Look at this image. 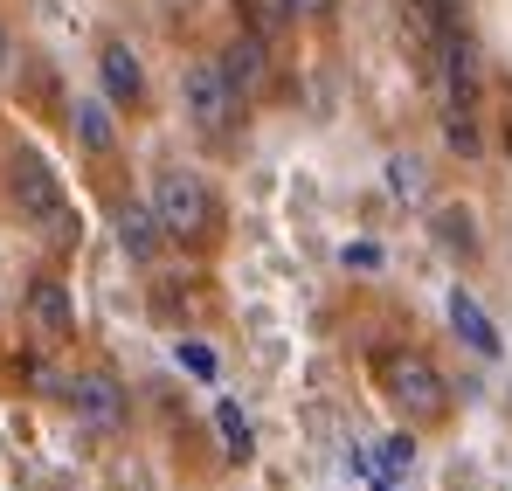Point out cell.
Here are the masks:
<instances>
[{
    "instance_id": "7",
    "label": "cell",
    "mask_w": 512,
    "mask_h": 491,
    "mask_svg": "<svg viewBox=\"0 0 512 491\" xmlns=\"http://www.w3.org/2000/svg\"><path fill=\"white\" fill-rule=\"evenodd\" d=\"M97 77H104V97L111 104H139L146 97V70H139L132 42H104L97 49Z\"/></svg>"
},
{
    "instance_id": "11",
    "label": "cell",
    "mask_w": 512,
    "mask_h": 491,
    "mask_svg": "<svg viewBox=\"0 0 512 491\" xmlns=\"http://www.w3.org/2000/svg\"><path fill=\"white\" fill-rule=\"evenodd\" d=\"M443 139L471 160L478 146H485V132H478V90H450V111H443Z\"/></svg>"
},
{
    "instance_id": "14",
    "label": "cell",
    "mask_w": 512,
    "mask_h": 491,
    "mask_svg": "<svg viewBox=\"0 0 512 491\" xmlns=\"http://www.w3.org/2000/svg\"><path fill=\"white\" fill-rule=\"evenodd\" d=\"M429 229H436V249H450V256H478L471 208H436V215H429Z\"/></svg>"
},
{
    "instance_id": "13",
    "label": "cell",
    "mask_w": 512,
    "mask_h": 491,
    "mask_svg": "<svg viewBox=\"0 0 512 491\" xmlns=\"http://www.w3.org/2000/svg\"><path fill=\"white\" fill-rule=\"evenodd\" d=\"M70 118H77V139H84V153H111V146H118V125H111V104H104V97H84Z\"/></svg>"
},
{
    "instance_id": "6",
    "label": "cell",
    "mask_w": 512,
    "mask_h": 491,
    "mask_svg": "<svg viewBox=\"0 0 512 491\" xmlns=\"http://www.w3.org/2000/svg\"><path fill=\"white\" fill-rule=\"evenodd\" d=\"M70 409L84 415L90 429H118L125 422V388L111 374H84V381H70Z\"/></svg>"
},
{
    "instance_id": "1",
    "label": "cell",
    "mask_w": 512,
    "mask_h": 491,
    "mask_svg": "<svg viewBox=\"0 0 512 491\" xmlns=\"http://www.w3.org/2000/svg\"><path fill=\"white\" fill-rule=\"evenodd\" d=\"M7 194H14V208H21L35 229H49L56 243L77 236V215H70V201H63V180H56V166L42 160V153H14V166H7Z\"/></svg>"
},
{
    "instance_id": "22",
    "label": "cell",
    "mask_w": 512,
    "mask_h": 491,
    "mask_svg": "<svg viewBox=\"0 0 512 491\" xmlns=\"http://www.w3.org/2000/svg\"><path fill=\"white\" fill-rule=\"evenodd\" d=\"M167 7H194V0H167Z\"/></svg>"
},
{
    "instance_id": "3",
    "label": "cell",
    "mask_w": 512,
    "mask_h": 491,
    "mask_svg": "<svg viewBox=\"0 0 512 491\" xmlns=\"http://www.w3.org/2000/svg\"><path fill=\"white\" fill-rule=\"evenodd\" d=\"M381 381H388V402H395V409H409V415H443V395H450V388H443V374H436V367H429L423 353H388V360H381Z\"/></svg>"
},
{
    "instance_id": "21",
    "label": "cell",
    "mask_w": 512,
    "mask_h": 491,
    "mask_svg": "<svg viewBox=\"0 0 512 491\" xmlns=\"http://www.w3.org/2000/svg\"><path fill=\"white\" fill-rule=\"evenodd\" d=\"M7 56H14V42H7V28H0V70H7Z\"/></svg>"
},
{
    "instance_id": "16",
    "label": "cell",
    "mask_w": 512,
    "mask_h": 491,
    "mask_svg": "<svg viewBox=\"0 0 512 491\" xmlns=\"http://www.w3.org/2000/svg\"><path fill=\"white\" fill-rule=\"evenodd\" d=\"M215 429H222L229 457H250V450H256V436H250V422H243V409H236V402H215Z\"/></svg>"
},
{
    "instance_id": "18",
    "label": "cell",
    "mask_w": 512,
    "mask_h": 491,
    "mask_svg": "<svg viewBox=\"0 0 512 491\" xmlns=\"http://www.w3.org/2000/svg\"><path fill=\"white\" fill-rule=\"evenodd\" d=\"M180 367L201 374V381H215V353H208V346H180Z\"/></svg>"
},
{
    "instance_id": "17",
    "label": "cell",
    "mask_w": 512,
    "mask_h": 491,
    "mask_svg": "<svg viewBox=\"0 0 512 491\" xmlns=\"http://www.w3.org/2000/svg\"><path fill=\"white\" fill-rule=\"evenodd\" d=\"M423 160H388V194L395 201H423Z\"/></svg>"
},
{
    "instance_id": "23",
    "label": "cell",
    "mask_w": 512,
    "mask_h": 491,
    "mask_svg": "<svg viewBox=\"0 0 512 491\" xmlns=\"http://www.w3.org/2000/svg\"><path fill=\"white\" fill-rule=\"evenodd\" d=\"M506 153H512V132H506Z\"/></svg>"
},
{
    "instance_id": "8",
    "label": "cell",
    "mask_w": 512,
    "mask_h": 491,
    "mask_svg": "<svg viewBox=\"0 0 512 491\" xmlns=\"http://www.w3.org/2000/svg\"><path fill=\"white\" fill-rule=\"evenodd\" d=\"M118 243H125L132 263H153L160 243H167V229H160V215H153L146 201H125V208H118Z\"/></svg>"
},
{
    "instance_id": "4",
    "label": "cell",
    "mask_w": 512,
    "mask_h": 491,
    "mask_svg": "<svg viewBox=\"0 0 512 491\" xmlns=\"http://www.w3.org/2000/svg\"><path fill=\"white\" fill-rule=\"evenodd\" d=\"M180 97H187V118H194L201 132H229L236 111H243V97L229 90V77H222L215 63H194V70L180 77Z\"/></svg>"
},
{
    "instance_id": "19",
    "label": "cell",
    "mask_w": 512,
    "mask_h": 491,
    "mask_svg": "<svg viewBox=\"0 0 512 491\" xmlns=\"http://www.w3.org/2000/svg\"><path fill=\"white\" fill-rule=\"evenodd\" d=\"M346 263H353V270H374V263H381V249H367V243H353V249H346Z\"/></svg>"
},
{
    "instance_id": "5",
    "label": "cell",
    "mask_w": 512,
    "mask_h": 491,
    "mask_svg": "<svg viewBox=\"0 0 512 491\" xmlns=\"http://www.w3.org/2000/svg\"><path fill=\"white\" fill-rule=\"evenodd\" d=\"M215 70L229 77L236 97H256V90L270 83V42H263V35H236V42L215 56Z\"/></svg>"
},
{
    "instance_id": "10",
    "label": "cell",
    "mask_w": 512,
    "mask_h": 491,
    "mask_svg": "<svg viewBox=\"0 0 512 491\" xmlns=\"http://www.w3.org/2000/svg\"><path fill=\"white\" fill-rule=\"evenodd\" d=\"M450 326L464 346H478V353H499V326L485 319V305L471 298V291H450Z\"/></svg>"
},
{
    "instance_id": "2",
    "label": "cell",
    "mask_w": 512,
    "mask_h": 491,
    "mask_svg": "<svg viewBox=\"0 0 512 491\" xmlns=\"http://www.w3.org/2000/svg\"><path fill=\"white\" fill-rule=\"evenodd\" d=\"M146 208L160 215V229L180 236V243H201L208 222H215V201H208L201 173H187V166H167V173L153 180V201H146Z\"/></svg>"
},
{
    "instance_id": "20",
    "label": "cell",
    "mask_w": 512,
    "mask_h": 491,
    "mask_svg": "<svg viewBox=\"0 0 512 491\" xmlns=\"http://www.w3.org/2000/svg\"><path fill=\"white\" fill-rule=\"evenodd\" d=\"M291 14H333V0H291Z\"/></svg>"
},
{
    "instance_id": "9",
    "label": "cell",
    "mask_w": 512,
    "mask_h": 491,
    "mask_svg": "<svg viewBox=\"0 0 512 491\" xmlns=\"http://www.w3.org/2000/svg\"><path fill=\"white\" fill-rule=\"evenodd\" d=\"M28 319L49 332V339H70L77 332V312H70V291L56 284V277H35L28 284Z\"/></svg>"
},
{
    "instance_id": "15",
    "label": "cell",
    "mask_w": 512,
    "mask_h": 491,
    "mask_svg": "<svg viewBox=\"0 0 512 491\" xmlns=\"http://www.w3.org/2000/svg\"><path fill=\"white\" fill-rule=\"evenodd\" d=\"M236 14H243V35H277V28H291V0H236Z\"/></svg>"
},
{
    "instance_id": "12",
    "label": "cell",
    "mask_w": 512,
    "mask_h": 491,
    "mask_svg": "<svg viewBox=\"0 0 512 491\" xmlns=\"http://www.w3.org/2000/svg\"><path fill=\"white\" fill-rule=\"evenodd\" d=\"M409 464H416V443L409 436H381L374 457H367V478H374V491H395V478H409Z\"/></svg>"
}]
</instances>
